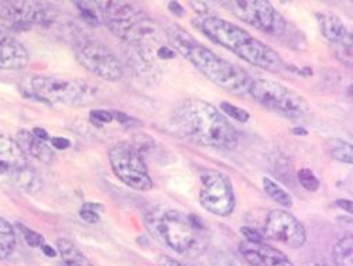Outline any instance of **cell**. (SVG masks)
<instances>
[{"mask_svg": "<svg viewBox=\"0 0 353 266\" xmlns=\"http://www.w3.org/2000/svg\"><path fill=\"white\" fill-rule=\"evenodd\" d=\"M297 177H299L300 184H301L303 189H305L307 191L314 193V191H316V190L319 189V186H321L319 179L315 175V173H314L312 170H310V169H301V170H299Z\"/></svg>", "mask_w": 353, "mask_h": 266, "instance_id": "83f0119b", "label": "cell"}, {"mask_svg": "<svg viewBox=\"0 0 353 266\" xmlns=\"http://www.w3.org/2000/svg\"><path fill=\"white\" fill-rule=\"evenodd\" d=\"M261 183L264 193H266L273 201H276L281 207H285V209L292 207V197L279 183H276L270 177H263Z\"/></svg>", "mask_w": 353, "mask_h": 266, "instance_id": "cb8c5ba5", "label": "cell"}, {"mask_svg": "<svg viewBox=\"0 0 353 266\" xmlns=\"http://www.w3.org/2000/svg\"><path fill=\"white\" fill-rule=\"evenodd\" d=\"M19 144L20 149L24 155L32 156L43 163H51L54 159V152L51 147L46 143L37 139L30 131H19L14 139Z\"/></svg>", "mask_w": 353, "mask_h": 266, "instance_id": "ac0fdd59", "label": "cell"}, {"mask_svg": "<svg viewBox=\"0 0 353 266\" xmlns=\"http://www.w3.org/2000/svg\"><path fill=\"white\" fill-rule=\"evenodd\" d=\"M32 133H33L37 139H40L41 142H47V140L51 139L50 135H48V132H47L46 129H43V128H34Z\"/></svg>", "mask_w": 353, "mask_h": 266, "instance_id": "8d00e7d4", "label": "cell"}, {"mask_svg": "<svg viewBox=\"0 0 353 266\" xmlns=\"http://www.w3.org/2000/svg\"><path fill=\"white\" fill-rule=\"evenodd\" d=\"M10 177H12V182L14 183V186L19 187L20 190L26 191V193L34 194V193H37L41 189L40 175L30 166H26V167L20 169V170L12 173Z\"/></svg>", "mask_w": 353, "mask_h": 266, "instance_id": "d6986e66", "label": "cell"}, {"mask_svg": "<svg viewBox=\"0 0 353 266\" xmlns=\"http://www.w3.org/2000/svg\"><path fill=\"white\" fill-rule=\"evenodd\" d=\"M239 252L250 266H294L284 252L266 243L252 244L242 241Z\"/></svg>", "mask_w": 353, "mask_h": 266, "instance_id": "5bb4252c", "label": "cell"}, {"mask_svg": "<svg viewBox=\"0 0 353 266\" xmlns=\"http://www.w3.org/2000/svg\"><path fill=\"white\" fill-rule=\"evenodd\" d=\"M41 251H43V254H44L46 256H48V258H55V256H58V251H57L54 247L48 245V244H44V245L41 247Z\"/></svg>", "mask_w": 353, "mask_h": 266, "instance_id": "f35d334b", "label": "cell"}, {"mask_svg": "<svg viewBox=\"0 0 353 266\" xmlns=\"http://www.w3.org/2000/svg\"><path fill=\"white\" fill-rule=\"evenodd\" d=\"M201 32L212 43L236 54L246 63L270 73L284 68L281 55L270 46L254 39L245 28L221 17L208 16L199 23Z\"/></svg>", "mask_w": 353, "mask_h": 266, "instance_id": "277c9868", "label": "cell"}, {"mask_svg": "<svg viewBox=\"0 0 353 266\" xmlns=\"http://www.w3.org/2000/svg\"><path fill=\"white\" fill-rule=\"evenodd\" d=\"M27 94L33 99L48 105H79L91 98L92 88L81 79L34 75L28 81Z\"/></svg>", "mask_w": 353, "mask_h": 266, "instance_id": "8992f818", "label": "cell"}, {"mask_svg": "<svg viewBox=\"0 0 353 266\" xmlns=\"http://www.w3.org/2000/svg\"><path fill=\"white\" fill-rule=\"evenodd\" d=\"M74 53L78 63L91 74L116 82L122 79L125 70L119 58L101 41L92 39H82L74 46Z\"/></svg>", "mask_w": 353, "mask_h": 266, "instance_id": "30bf717a", "label": "cell"}, {"mask_svg": "<svg viewBox=\"0 0 353 266\" xmlns=\"http://www.w3.org/2000/svg\"><path fill=\"white\" fill-rule=\"evenodd\" d=\"M263 236L288 248L299 249L307 241L304 225L287 210H272L263 227Z\"/></svg>", "mask_w": 353, "mask_h": 266, "instance_id": "4fadbf2b", "label": "cell"}, {"mask_svg": "<svg viewBox=\"0 0 353 266\" xmlns=\"http://www.w3.org/2000/svg\"><path fill=\"white\" fill-rule=\"evenodd\" d=\"M291 132H292L294 135H303V136L308 135V132H307L305 129H303V128H294Z\"/></svg>", "mask_w": 353, "mask_h": 266, "instance_id": "60d3db41", "label": "cell"}, {"mask_svg": "<svg viewBox=\"0 0 353 266\" xmlns=\"http://www.w3.org/2000/svg\"><path fill=\"white\" fill-rule=\"evenodd\" d=\"M249 94L263 108L288 120H303L310 113V104L299 93L270 79H253Z\"/></svg>", "mask_w": 353, "mask_h": 266, "instance_id": "52a82bcc", "label": "cell"}, {"mask_svg": "<svg viewBox=\"0 0 353 266\" xmlns=\"http://www.w3.org/2000/svg\"><path fill=\"white\" fill-rule=\"evenodd\" d=\"M16 232L9 221L0 218V260H5L14 252Z\"/></svg>", "mask_w": 353, "mask_h": 266, "instance_id": "44dd1931", "label": "cell"}, {"mask_svg": "<svg viewBox=\"0 0 353 266\" xmlns=\"http://www.w3.org/2000/svg\"><path fill=\"white\" fill-rule=\"evenodd\" d=\"M157 55H159L160 58H163V60H171V58L175 57V51H174L172 48H170V47L163 46V47H160V48L157 50Z\"/></svg>", "mask_w": 353, "mask_h": 266, "instance_id": "e575fe53", "label": "cell"}, {"mask_svg": "<svg viewBox=\"0 0 353 266\" xmlns=\"http://www.w3.org/2000/svg\"><path fill=\"white\" fill-rule=\"evenodd\" d=\"M199 202L203 209L218 217H230L236 198L229 177L219 170L207 169L199 174Z\"/></svg>", "mask_w": 353, "mask_h": 266, "instance_id": "8fae6325", "label": "cell"}, {"mask_svg": "<svg viewBox=\"0 0 353 266\" xmlns=\"http://www.w3.org/2000/svg\"><path fill=\"white\" fill-rule=\"evenodd\" d=\"M339 209H342V210H345V211H347L349 214H352V201L350 200H336V202H335Z\"/></svg>", "mask_w": 353, "mask_h": 266, "instance_id": "74e56055", "label": "cell"}, {"mask_svg": "<svg viewBox=\"0 0 353 266\" xmlns=\"http://www.w3.org/2000/svg\"><path fill=\"white\" fill-rule=\"evenodd\" d=\"M101 209H102V205H99V204L85 202L79 210V217L82 218V221H85L88 224H97L101 221V216L98 213Z\"/></svg>", "mask_w": 353, "mask_h": 266, "instance_id": "f546056e", "label": "cell"}, {"mask_svg": "<svg viewBox=\"0 0 353 266\" xmlns=\"http://www.w3.org/2000/svg\"><path fill=\"white\" fill-rule=\"evenodd\" d=\"M241 234L243 235L245 241L248 243H252V244H261L264 243V236L260 231L254 229V228H250V227H242L241 228Z\"/></svg>", "mask_w": 353, "mask_h": 266, "instance_id": "1f68e13d", "label": "cell"}, {"mask_svg": "<svg viewBox=\"0 0 353 266\" xmlns=\"http://www.w3.org/2000/svg\"><path fill=\"white\" fill-rule=\"evenodd\" d=\"M191 3V6L196 10V13H201V15H205L208 12V8H207V5H205L203 2H190Z\"/></svg>", "mask_w": 353, "mask_h": 266, "instance_id": "ab89813d", "label": "cell"}, {"mask_svg": "<svg viewBox=\"0 0 353 266\" xmlns=\"http://www.w3.org/2000/svg\"><path fill=\"white\" fill-rule=\"evenodd\" d=\"M327 151L332 159L341 163L352 164L353 162V147L349 142H345L339 137L328 139L325 143Z\"/></svg>", "mask_w": 353, "mask_h": 266, "instance_id": "7402d4cb", "label": "cell"}, {"mask_svg": "<svg viewBox=\"0 0 353 266\" xmlns=\"http://www.w3.org/2000/svg\"><path fill=\"white\" fill-rule=\"evenodd\" d=\"M30 57L26 47L12 35L0 28V70H21L27 67Z\"/></svg>", "mask_w": 353, "mask_h": 266, "instance_id": "9a60e30c", "label": "cell"}, {"mask_svg": "<svg viewBox=\"0 0 353 266\" xmlns=\"http://www.w3.org/2000/svg\"><path fill=\"white\" fill-rule=\"evenodd\" d=\"M219 108H221V111H222V113H223L225 116H229V117H232V120L238 121V122L246 124V122L250 120V113H249L246 109L239 108V106H236V105H232V104H229V102H226V101L221 102Z\"/></svg>", "mask_w": 353, "mask_h": 266, "instance_id": "4316f807", "label": "cell"}, {"mask_svg": "<svg viewBox=\"0 0 353 266\" xmlns=\"http://www.w3.org/2000/svg\"><path fill=\"white\" fill-rule=\"evenodd\" d=\"M74 6L78 9L82 20L92 27H98L102 23L101 13L98 10L97 2H74Z\"/></svg>", "mask_w": 353, "mask_h": 266, "instance_id": "d4e9b609", "label": "cell"}, {"mask_svg": "<svg viewBox=\"0 0 353 266\" xmlns=\"http://www.w3.org/2000/svg\"><path fill=\"white\" fill-rule=\"evenodd\" d=\"M6 174V171H5V169L2 167V166H0V175H5Z\"/></svg>", "mask_w": 353, "mask_h": 266, "instance_id": "7bdbcfd3", "label": "cell"}, {"mask_svg": "<svg viewBox=\"0 0 353 266\" xmlns=\"http://www.w3.org/2000/svg\"><path fill=\"white\" fill-rule=\"evenodd\" d=\"M168 10L176 17H181L184 15V8L179 2H168Z\"/></svg>", "mask_w": 353, "mask_h": 266, "instance_id": "d590c367", "label": "cell"}, {"mask_svg": "<svg viewBox=\"0 0 353 266\" xmlns=\"http://www.w3.org/2000/svg\"><path fill=\"white\" fill-rule=\"evenodd\" d=\"M57 17V10L44 2H0V19L5 20L12 30H30L33 26H50Z\"/></svg>", "mask_w": 353, "mask_h": 266, "instance_id": "7c38bea8", "label": "cell"}, {"mask_svg": "<svg viewBox=\"0 0 353 266\" xmlns=\"http://www.w3.org/2000/svg\"><path fill=\"white\" fill-rule=\"evenodd\" d=\"M16 227H17V229L20 231V234L23 235V238H24V241H26V244H27L28 247H32V248H41V247L46 244L44 236H43L41 234H39L37 231L26 227V225L21 224V222H17Z\"/></svg>", "mask_w": 353, "mask_h": 266, "instance_id": "484cf974", "label": "cell"}, {"mask_svg": "<svg viewBox=\"0 0 353 266\" xmlns=\"http://www.w3.org/2000/svg\"><path fill=\"white\" fill-rule=\"evenodd\" d=\"M57 251L61 256L60 266H92L85 255L68 240H58Z\"/></svg>", "mask_w": 353, "mask_h": 266, "instance_id": "ffe728a7", "label": "cell"}, {"mask_svg": "<svg viewBox=\"0 0 353 266\" xmlns=\"http://www.w3.org/2000/svg\"><path fill=\"white\" fill-rule=\"evenodd\" d=\"M144 227L156 241L185 258H198L208 248V228L192 214L156 209L144 216Z\"/></svg>", "mask_w": 353, "mask_h": 266, "instance_id": "3957f363", "label": "cell"}, {"mask_svg": "<svg viewBox=\"0 0 353 266\" xmlns=\"http://www.w3.org/2000/svg\"><path fill=\"white\" fill-rule=\"evenodd\" d=\"M310 266H335L332 263H328V262H316V263H312Z\"/></svg>", "mask_w": 353, "mask_h": 266, "instance_id": "b9f144b4", "label": "cell"}, {"mask_svg": "<svg viewBox=\"0 0 353 266\" xmlns=\"http://www.w3.org/2000/svg\"><path fill=\"white\" fill-rule=\"evenodd\" d=\"M0 166L5 169L6 174L9 175L28 166L27 158L19 147L17 142L3 132H0Z\"/></svg>", "mask_w": 353, "mask_h": 266, "instance_id": "e0dca14e", "label": "cell"}, {"mask_svg": "<svg viewBox=\"0 0 353 266\" xmlns=\"http://www.w3.org/2000/svg\"><path fill=\"white\" fill-rule=\"evenodd\" d=\"M315 17L318 20L322 36L330 41L331 47L338 46L352 37V33L336 15L331 12H318L315 13Z\"/></svg>", "mask_w": 353, "mask_h": 266, "instance_id": "2e32d148", "label": "cell"}, {"mask_svg": "<svg viewBox=\"0 0 353 266\" xmlns=\"http://www.w3.org/2000/svg\"><path fill=\"white\" fill-rule=\"evenodd\" d=\"M102 21L109 30L130 47L149 55L161 39L159 26L128 2H97Z\"/></svg>", "mask_w": 353, "mask_h": 266, "instance_id": "5b68a950", "label": "cell"}, {"mask_svg": "<svg viewBox=\"0 0 353 266\" xmlns=\"http://www.w3.org/2000/svg\"><path fill=\"white\" fill-rule=\"evenodd\" d=\"M226 9L256 30L270 36L284 35L287 23L268 0H230L223 2Z\"/></svg>", "mask_w": 353, "mask_h": 266, "instance_id": "9c48e42d", "label": "cell"}, {"mask_svg": "<svg viewBox=\"0 0 353 266\" xmlns=\"http://www.w3.org/2000/svg\"><path fill=\"white\" fill-rule=\"evenodd\" d=\"M50 142H51V146L57 151H65L71 146V142L65 137H51Z\"/></svg>", "mask_w": 353, "mask_h": 266, "instance_id": "836d02e7", "label": "cell"}, {"mask_svg": "<svg viewBox=\"0 0 353 266\" xmlns=\"http://www.w3.org/2000/svg\"><path fill=\"white\" fill-rule=\"evenodd\" d=\"M170 128L176 136L218 151H233L239 143V135L226 116L212 104L196 98L175 105Z\"/></svg>", "mask_w": 353, "mask_h": 266, "instance_id": "6da1fadb", "label": "cell"}, {"mask_svg": "<svg viewBox=\"0 0 353 266\" xmlns=\"http://www.w3.org/2000/svg\"><path fill=\"white\" fill-rule=\"evenodd\" d=\"M90 117L91 122L97 126V128H102L106 124H110L113 120V113L105 109H92L90 112Z\"/></svg>", "mask_w": 353, "mask_h": 266, "instance_id": "4dcf8cb0", "label": "cell"}, {"mask_svg": "<svg viewBox=\"0 0 353 266\" xmlns=\"http://www.w3.org/2000/svg\"><path fill=\"white\" fill-rule=\"evenodd\" d=\"M332 51L341 63H343L349 67L352 66V58H353L352 57V53H353V39L352 37L338 46H334Z\"/></svg>", "mask_w": 353, "mask_h": 266, "instance_id": "f1b7e54d", "label": "cell"}, {"mask_svg": "<svg viewBox=\"0 0 353 266\" xmlns=\"http://www.w3.org/2000/svg\"><path fill=\"white\" fill-rule=\"evenodd\" d=\"M157 265H159V266H196V265H192V263L183 262V260H180V259H174V258L167 256V255H161V256L157 259Z\"/></svg>", "mask_w": 353, "mask_h": 266, "instance_id": "d6a6232c", "label": "cell"}, {"mask_svg": "<svg viewBox=\"0 0 353 266\" xmlns=\"http://www.w3.org/2000/svg\"><path fill=\"white\" fill-rule=\"evenodd\" d=\"M114 175L128 187L136 191L153 189V179L147 170L139 147L129 142H117L108 153Z\"/></svg>", "mask_w": 353, "mask_h": 266, "instance_id": "ba28073f", "label": "cell"}, {"mask_svg": "<svg viewBox=\"0 0 353 266\" xmlns=\"http://www.w3.org/2000/svg\"><path fill=\"white\" fill-rule=\"evenodd\" d=\"M335 266H353V238L352 235H346L341 238L332 252Z\"/></svg>", "mask_w": 353, "mask_h": 266, "instance_id": "603a6c76", "label": "cell"}, {"mask_svg": "<svg viewBox=\"0 0 353 266\" xmlns=\"http://www.w3.org/2000/svg\"><path fill=\"white\" fill-rule=\"evenodd\" d=\"M167 40L175 53L183 55L196 70L223 90L234 95L249 93L253 79L248 73L196 41L184 28L175 24L170 26L167 28Z\"/></svg>", "mask_w": 353, "mask_h": 266, "instance_id": "7a4b0ae2", "label": "cell"}]
</instances>
